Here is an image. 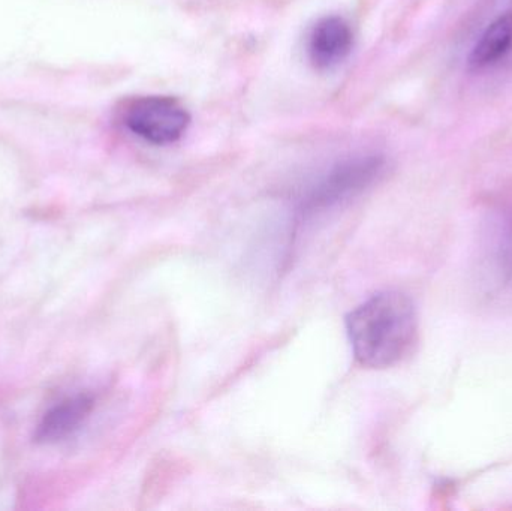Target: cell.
I'll return each instance as SVG.
<instances>
[{
  "mask_svg": "<svg viewBox=\"0 0 512 511\" xmlns=\"http://www.w3.org/2000/svg\"><path fill=\"white\" fill-rule=\"evenodd\" d=\"M346 330L355 359L372 369L399 363L414 345L418 332L417 311L405 294H375L346 317Z\"/></svg>",
  "mask_w": 512,
  "mask_h": 511,
  "instance_id": "obj_1",
  "label": "cell"
},
{
  "mask_svg": "<svg viewBox=\"0 0 512 511\" xmlns=\"http://www.w3.org/2000/svg\"><path fill=\"white\" fill-rule=\"evenodd\" d=\"M384 167L385 161L381 156H363L337 165L304 198L301 215H313L330 209L360 194L381 176Z\"/></svg>",
  "mask_w": 512,
  "mask_h": 511,
  "instance_id": "obj_2",
  "label": "cell"
},
{
  "mask_svg": "<svg viewBox=\"0 0 512 511\" xmlns=\"http://www.w3.org/2000/svg\"><path fill=\"white\" fill-rule=\"evenodd\" d=\"M125 122L134 134L149 143L170 144L185 134L191 116L170 96H146L132 102Z\"/></svg>",
  "mask_w": 512,
  "mask_h": 511,
  "instance_id": "obj_3",
  "label": "cell"
},
{
  "mask_svg": "<svg viewBox=\"0 0 512 511\" xmlns=\"http://www.w3.org/2000/svg\"><path fill=\"white\" fill-rule=\"evenodd\" d=\"M93 405L95 401L86 393L71 396L60 402L42 417L33 435L36 443L56 444L71 437L86 422L92 413Z\"/></svg>",
  "mask_w": 512,
  "mask_h": 511,
  "instance_id": "obj_4",
  "label": "cell"
},
{
  "mask_svg": "<svg viewBox=\"0 0 512 511\" xmlns=\"http://www.w3.org/2000/svg\"><path fill=\"white\" fill-rule=\"evenodd\" d=\"M354 45V33L343 18L325 17L316 23L310 33L309 54L312 62L321 68H330L342 62Z\"/></svg>",
  "mask_w": 512,
  "mask_h": 511,
  "instance_id": "obj_5",
  "label": "cell"
},
{
  "mask_svg": "<svg viewBox=\"0 0 512 511\" xmlns=\"http://www.w3.org/2000/svg\"><path fill=\"white\" fill-rule=\"evenodd\" d=\"M512 47V14L501 15L484 30L468 57L474 71L489 68L507 56Z\"/></svg>",
  "mask_w": 512,
  "mask_h": 511,
  "instance_id": "obj_6",
  "label": "cell"
},
{
  "mask_svg": "<svg viewBox=\"0 0 512 511\" xmlns=\"http://www.w3.org/2000/svg\"><path fill=\"white\" fill-rule=\"evenodd\" d=\"M495 264L502 279L508 281L512 275V219L504 218L496 228Z\"/></svg>",
  "mask_w": 512,
  "mask_h": 511,
  "instance_id": "obj_7",
  "label": "cell"
}]
</instances>
